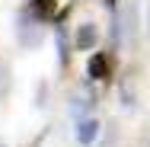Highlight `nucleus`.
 <instances>
[{
	"mask_svg": "<svg viewBox=\"0 0 150 147\" xmlns=\"http://www.w3.org/2000/svg\"><path fill=\"white\" fill-rule=\"evenodd\" d=\"M96 134H99V121H96V118H80V121H77V141L83 147L93 144Z\"/></svg>",
	"mask_w": 150,
	"mask_h": 147,
	"instance_id": "nucleus-1",
	"label": "nucleus"
},
{
	"mask_svg": "<svg viewBox=\"0 0 150 147\" xmlns=\"http://www.w3.org/2000/svg\"><path fill=\"white\" fill-rule=\"evenodd\" d=\"M93 45H96V26L93 23H83L77 29V48L83 51V48H93Z\"/></svg>",
	"mask_w": 150,
	"mask_h": 147,
	"instance_id": "nucleus-2",
	"label": "nucleus"
},
{
	"mask_svg": "<svg viewBox=\"0 0 150 147\" xmlns=\"http://www.w3.org/2000/svg\"><path fill=\"white\" fill-rule=\"evenodd\" d=\"M105 70H109L105 58H102V55H93V58H90V64H86V74H90L93 80H102V77H105Z\"/></svg>",
	"mask_w": 150,
	"mask_h": 147,
	"instance_id": "nucleus-3",
	"label": "nucleus"
}]
</instances>
